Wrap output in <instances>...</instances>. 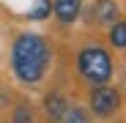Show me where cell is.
Listing matches in <instances>:
<instances>
[{
    "instance_id": "1",
    "label": "cell",
    "mask_w": 126,
    "mask_h": 123,
    "mask_svg": "<svg viewBox=\"0 0 126 123\" xmlns=\"http://www.w3.org/2000/svg\"><path fill=\"white\" fill-rule=\"evenodd\" d=\"M49 66V47L36 33H22L11 47V68L19 82L36 85Z\"/></svg>"
},
{
    "instance_id": "2",
    "label": "cell",
    "mask_w": 126,
    "mask_h": 123,
    "mask_svg": "<svg viewBox=\"0 0 126 123\" xmlns=\"http://www.w3.org/2000/svg\"><path fill=\"white\" fill-rule=\"evenodd\" d=\"M77 68L93 85H107L112 77V57L101 47H85L77 55Z\"/></svg>"
},
{
    "instance_id": "3",
    "label": "cell",
    "mask_w": 126,
    "mask_h": 123,
    "mask_svg": "<svg viewBox=\"0 0 126 123\" xmlns=\"http://www.w3.org/2000/svg\"><path fill=\"white\" fill-rule=\"evenodd\" d=\"M121 107V93L110 85H96L93 93H91V109L99 115V118H110L112 112H118Z\"/></svg>"
},
{
    "instance_id": "4",
    "label": "cell",
    "mask_w": 126,
    "mask_h": 123,
    "mask_svg": "<svg viewBox=\"0 0 126 123\" xmlns=\"http://www.w3.org/2000/svg\"><path fill=\"white\" fill-rule=\"evenodd\" d=\"M44 109H47V118L52 123H63L66 120V112H69V104H66V98L60 93H49L44 98Z\"/></svg>"
},
{
    "instance_id": "5",
    "label": "cell",
    "mask_w": 126,
    "mask_h": 123,
    "mask_svg": "<svg viewBox=\"0 0 126 123\" xmlns=\"http://www.w3.org/2000/svg\"><path fill=\"white\" fill-rule=\"evenodd\" d=\"M79 6H82V0H55V16L60 19L63 25H71L74 19L79 16Z\"/></svg>"
},
{
    "instance_id": "6",
    "label": "cell",
    "mask_w": 126,
    "mask_h": 123,
    "mask_svg": "<svg viewBox=\"0 0 126 123\" xmlns=\"http://www.w3.org/2000/svg\"><path fill=\"white\" fill-rule=\"evenodd\" d=\"M93 16L99 19V22H118V6L112 3V0H96Z\"/></svg>"
},
{
    "instance_id": "7",
    "label": "cell",
    "mask_w": 126,
    "mask_h": 123,
    "mask_svg": "<svg viewBox=\"0 0 126 123\" xmlns=\"http://www.w3.org/2000/svg\"><path fill=\"white\" fill-rule=\"evenodd\" d=\"M110 41H112V47L118 49H126V22H112V30H110Z\"/></svg>"
},
{
    "instance_id": "8",
    "label": "cell",
    "mask_w": 126,
    "mask_h": 123,
    "mask_svg": "<svg viewBox=\"0 0 126 123\" xmlns=\"http://www.w3.org/2000/svg\"><path fill=\"white\" fill-rule=\"evenodd\" d=\"M63 123H91V118H88L85 109H79V107H69L66 120H63Z\"/></svg>"
},
{
    "instance_id": "9",
    "label": "cell",
    "mask_w": 126,
    "mask_h": 123,
    "mask_svg": "<svg viewBox=\"0 0 126 123\" xmlns=\"http://www.w3.org/2000/svg\"><path fill=\"white\" fill-rule=\"evenodd\" d=\"M11 123H36V120H33V112H30L28 107H16V109H14Z\"/></svg>"
},
{
    "instance_id": "10",
    "label": "cell",
    "mask_w": 126,
    "mask_h": 123,
    "mask_svg": "<svg viewBox=\"0 0 126 123\" xmlns=\"http://www.w3.org/2000/svg\"><path fill=\"white\" fill-rule=\"evenodd\" d=\"M52 11V6H49V0H38V6L30 11V19H44L47 14Z\"/></svg>"
}]
</instances>
